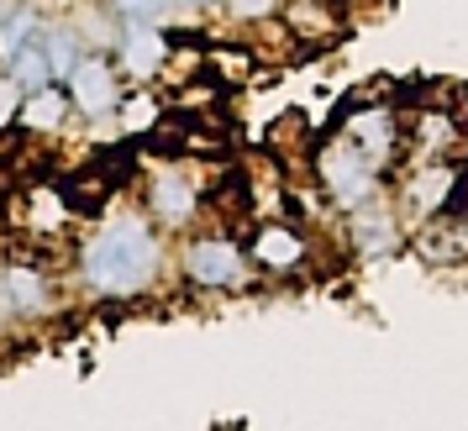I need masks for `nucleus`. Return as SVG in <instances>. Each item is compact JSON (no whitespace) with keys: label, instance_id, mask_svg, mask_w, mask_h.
Returning a JSON list of instances; mask_svg holds the SVG:
<instances>
[{"label":"nucleus","instance_id":"obj_17","mask_svg":"<svg viewBox=\"0 0 468 431\" xmlns=\"http://www.w3.org/2000/svg\"><path fill=\"white\" fill-rule=\"evenodd\" d=\"M122 16H137V22H158V16H169L174 0H111Z\"/></svg>","mask_w":468,"mask_h":431},{"label":"nucleus","instance_id":"obj_12","mask_svg":"<svg viewBox=\"0 0 468 431\" xmlns=\"http://www.w3.org/2000/svg\"><path fill=\"white\" fill-rule=\"evenodd\" d=\"M253 253L263 268H290V263H300V232H290V226H263L253 242Z\"/></svg>","mask_w":468,"mask_h":431},{"label":"nucleus","instance_id":"obj_9","mask_svg":"<svg viewBox=\"0 0 468 431\" xmlns=\"http://www.w3.org/2000/svg\"><path fill=\"white\" fill-rule=\"evenodd\" d=\"M5 74L16 79L22 89H43V85H58L53 79V64H48V47H43V32L32 37L27 47H16V58L5 64Z\"/></svg>","mask_w":468,"mask_h":431},{"label":"nucleus","instance_id":"obj_18","mask_svg":"<svg viewBox=\"0 0 468 431\" xmlns=\"http://www.w3.org/2000/svg\"><path fill=\"white\" fill-rule=\"evenodd\" d=\"M22 95L27 89L11 79V74H0V127H11L16 116H22Z\"/></svg>","mask_w":468,"mask_h":431},{"label":"nucleus","instance_id":"obj_15","mask_svg":"<svg viewBox=\"0 0 468 431\" xmlns=\"http://www.w3.org/2000/svg\"><path fill=\"white\" fill-rule=\"evenodd\" d=\"M447 190H452V169H426L410 179V205L416 211H437V205H447Z\"/></svg>","mask_w":468,"mask_h":431},{"label":"nucleus","instance_id":"obj_13","mask_svg":"<svg viewBox=\"0 0 468 431\" xmlns=\"http://www.w3.org/2000/svg\"><path fill=\"white\" fill-rule=\"evenodd\" d=\"M43 47H48V64H53V79H64V85H69L74 64L85 58L80 32H74V26H48V32H43Z\"/></svg>","mask_w":468,"mask_h":431},{"label":"nucleus","instance_id":"obj_14","mask_svg":"<svg viewBox=\"0 0 468 431\" xmlns=\"http://www.w3.org/2000/svg\"><path fill=\"white\" fill-rule=\"evenodd\" d=\"M37 32H43L37 11H11V16L0 22V64H11V58H16V47H27Z\"/></svg>","mask_w":468,"mask_h":431},{"label":"nucleus","instance_id":"obj_2","mask_svg":"<svg viewBox=\"0 0 468 431\" xmlns=\"http://www.w3.org/2000/svg\"><path fill=\"white\" fill-rule=\"evenodd\" d=\"M69 100H74V110H80V116H90V121L116 116V106H122V85H116V68H111V58L85 53V58L74 64V74H69Z\"/></svg>","mask_w":468,"mask_h":431},{"label":"nucleus","instance_id":"obj_8","mask_svg":"<svg viewBox=\"0 0 468 431\" xmlns=\"http://www.w3.org/2000/svg\"><path fill=\"white\" fill-rule=\"evenodd\" d=\"M69 89H58V85H43V89H27L22 95V121L27 131H58L64 127V116H69Z\"/></svg>","mask_w":468,"mask_h":431},{"label":"nucleus","instance_id":"obj_7","mask_svg":"<svg viewBox=\"0 0 468 431\" xmlns=\"http://www.w3.org/2000/svg\"><path fill=\"white\" fill-rule=\"evenodd\" d=\"M0 289H5V300H11L16 316H43L48 310V279L37 268H27V263L0 268Z\"/></svg>","mask_w":468,"mask_h":431},{"label":"nucleus","instance_id":"obj_16","mask_svg":"<svg viewBox=\"0 0 468 431\" xmlns=\"http://www.w3.org/2000/svg\"><path fill=\"white\" fill-rule=\"evenodd\" d=\"M116 116H122V127H127L132 137H143V131L158 127V100H153V95H132V100L116 106Z\"/></svg>","mask_w":468,"mask_h":431},{"label":"nucleus","instance_id":"obj_3","mask_svg":"<svg viewBox=\"0 0 468 431\" xmlns=\"http://www.w3.org/2000/svg\"><path fill=\"white\" fill-rule=\"evenodd\" d=\"M321 184L337 194L342 205H358V200H368V190H374V158L347 137V142H332V148L321 152Z\"/></svg>","mask_w":468,"mask_h":431},{"label":"nucleus","instance_id":"obj_11","mask_svg":"<svg viewBox=\"0 0 468 431\" xmlns=\"http://www.w3.org/2000/svg\"><path fill=\"white\" fill-rule=\"evenodd\" d=\"M353 242H358L363 253H374V258H379V253H389V247H395V216L389 211H379V205H368V211H358L353 216Z\"/></svg>","mask_w":468,"mask_h":431},{"label":"nucleus","instance_id":"obj_5","mask_svg":"<svg viewBox=\"0 0 468 431\" xmlns=\"http://www.w3.org/2000/svg\"><path fill=\"white\" fill-rule=\"evenodd\" d=\"M116 53H122V68H127L132 79H153L158 68L169 64V37H164V26L127 16L122 37H116Z\"/></svg>","mask_w":468,"mask_h":431},{"label":"nucleus","instance_id":"obj_6","mask_svg":"<svg viewBox=\"0 0 468 431\" xmlns=\"http://www.w3.org/2000/svg\"><path fill=\"white\" fill-rule=\"evenodd\" d=\"M148 205H153L158 221L179 226V221H190V216H195L200 194H195V184L179 169H158V173H153V184H148Z\"/></svg>","mask_w":468,"mask_h":431},{"label":"nucleus","instance_id":"obj_4","mask_svg":"<svg viewBox=\"0 0 468 431\" xmlns=\"http://www.w3.org/2000/svg\"><path fill=\"white\" fill-rule=\"evenodd\" d=\"M185 274L200 289H237V284L248 279V263H242V253L227 237H200L185 253Z\"/></svg>","mask_w":468,"mask_h":431},{"label":"nucleus","instance_id":"obj_19","mask_svg":"<svg viewBox=\"0 0 468 431\" xmlns=\"http://www.w3.org/2000/svg\"><path fill=\"white\" fill-rule=\"evenodd\" d=\"M232 11L242 22H258V16H269L274 11V0H232Z\"/></svg>","mask_w":468,"mask_h":431},{"label":"nucleus","instance_id":"obj_20","mask_svg":"<svg viewBox=\"0 0 468 431\" xmlns=\"http://www.w3.org/2000/svg\"><path fill=\"white\" fill-rule=\"evenodd\" d=\"M190 5H211V0H190Z\"/></svg>","mask_w":468,"mask_h":431},{"label":"nucleus","instance_id":"obj_10","mask_svg":"<svg viewBox=\"0 0 468 431\" xmlns=\"http://www.w3.org/2000/svg\"><path fill=\"white\" fill-rule=\"evenodd\" d=\"M353 142H358L374 163L379 158H389V148H395V121H389V110H363V116H353Z\"/></svg>","mask_w":468,"mask_h":431},{"label":"nucleus","instance_id":"obj_1","mask_svg":"<svg viewBox=\"0 0 468 431\" xmlns=\"http://www.w3.org/2000/svg\"><path fill=\"white\" fill-rule=\"evenodd\" d=\"M158 274V237L143 216H116L106 221L80 253V279L95 295H137Z\"/></svg>","mask_w":468,"mask_h":431}]
</instances>
